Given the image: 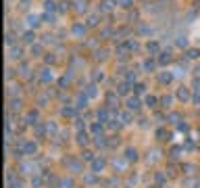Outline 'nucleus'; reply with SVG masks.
I'll list each match as a JSON object with an SVG mask.
<instances>
[{
    "label": "nucleus",
    "mask_w": 200,
    "mask_h": 188,
    "mask_svg": "<svg viewBox=\"0 0 200 188\" xmlns=\"http://www.w3.org/2000/svg\"><path fill=\"white\" fill-rule=\"evenodd\" d=\"M21 109V100L19 98H10L8 100V111H19Z\"/></svg>",
    "instance_id": "nucleus-15"
},
{
    "label": "nucleus",
    "mask_w": 200,
    "mask_h": 188,
    "mask_svg": "<svg viewBox=\"0 0 200 188\" xmlns=\"http://www.w3.org/2000/svg\"><path fill=\"white\" fill-rule=\"evenodd\" d=\"M104 165H106L104 159H94V161H92V171H94V174H100V171L104 169Z\"/></svg>",
    "instance_id": "nucleus-6"
},
{
    "label": "nucleus",
    "mask_w": 200,
    "mask_h": 188,
    "mask_svg": "<svg viewBox=\"0 0 200 188\" xmlns=\"http://www.w3.org/2000/svg\"><path fill=\"white\" fill-rule=\"evenodd\" d=\"M136 77H138L136 73H127V82H129V84H131V82H136Z\"/></svg>",
    "instance_id": "nucleus-56"
},
{
    "label": "nucleus",
    "mask_w": 200,
    "mask_h": 188,
    "mask_svg": "<svg viewBox=\"0 0 200 188\" xmlns=\"http://www.w3.org/2000/svg\"><path fill=\"white\" fill-rule=\"evenodd\" d=\"M85 182H88V184H94L96 178H94V176H85Z\"/></svg>",
    "instance_id": "nucleus-58"
},
{
    "label": "nucleus",
    "mask_w": 200,
    "mask_h": 188,
    "mask_svg": "<svg viewBox=\"0 0 200 188\" xmlns=\"http://www.w3.org/2000/svg\"><path fill=\"white\" fill-rule=\"evenodd\" d=\"M92 80H94V84H96V82H102V80H104V73H102V71H94V73H92Z\"/></svg>",
    "instance_id": "nucleus-32"
},
{
    "label": "nucleus",
    "mask_w": 200,
    "mask_h": 188,
    "mask_svg": "<svg viewBox=\"0 0 200 188\" xmlns=\"http://www.w3.org/2000/svg\"><path fill=\"white\" fill-rule=\"evenodd\" d=\"M117 4H121V6H125V8H129V6L133 4V0H117Z\"/></svg>",
    "instance_id": "nucleus-45"
},
{
    "label": "nucleus",
    "mask_w": 200,
    "mask_h": 188,
    "mask_svg": "<svg viewBox=\"0 0 200 188\" xmlns=\"http://www.w3.org/2000/svg\"><path fill=\"white\" fill-rule=\"evenodd\" d=\"M52 80H54L52 71H50V69H42V73H40V82L42 84H50Z\"/></svg>",
    "instance_id": "nucleus-7"
},
{
    "label": "nucleus",
    "mask_w": 200,
    "mask_h": 188,
    "mask_svg": "<svg viewBox=\"0 0 200 188\" xmlns=\"http://www.w3.org/2000/svg\"><path fill=\"white\" fill-rule=\"evenodd\" d=\"M144 102H146V107H157V98L154 96H146Z\"/></svg>",
    "instance_id": "nucleus-38"
},
{
    "label": "nucleus",
    "mask_w": 200,
    "mask_h": 188,
    "mask_svg": "<svg viewBox=\"0 0 200 188\" xmlns=\"http://www.w3.org/2000/svg\"><path fill=\"white\" fill-rule=\"evenodd\" d=\"M171 100H173V96H169V94H167V96H163V98H160V105L167 109V107H171Z\"/></svg>",
    "instance_id": "nucleus-33"
},
{
    "label": "nucleus",
    "mask_w": 200,
    "mask_h": 188,
    "mask_svg": "<svg viewBox=\"0 0 200 188\" xmlns=\"http://www.w3.org/2000/svg\"><path fill=\"white\" fill-rule=\"evenodd\" d=\"M85 96H88V98H96V96H98V86H96V84H90V86L85 88Z\"/></svg>",
    "instance_id": "nucleus-10"
},
{
    "label": "nucleus",
    "mask_w": 200,
    "mask_h": 188,
    "mask_svg": "<svg viewBox=\"0 0 200 188\" xmlns=\"http://www.w3.org/2000/svg\"><path fill=\"white\" fill-rule=\"evenodd\" d=\"M125 105H127V111H138L142 102H140V98H138V96H129Z\"/></svg>",
    "instance_id": "nucleus-2"
},
{
    "label": "nucleus",
    "mask_w": 200,
    "mask_h": 188,
    "mask_svg": "<svg viewBox=\"0 0 200 188\" xmlns=\"http://www.w3.org/2000/svg\"><path fill=\"white\" fill-rule=\"evenodd\" d=\"M44 8H46V13H54L56 11V2L54 0H46L44 2Z\"/></svg>",
    "instance_id": "nucleus-22"
},
{
    "label": "nucleus",
    "mask_w": 200,
    "mask_h": 188,
    "mask_svg": "<svg viewBox=\"0 0 200 188\" xmlns=\"http://www.w3.org/2000/svg\"><path fill=\"white\" fill-rule=\"evenodd\" d=\"M15 42V34L13 32H6V44H13Z\"/></svg>",
    "instance_id": "nucleus-47"
},
{
    "label": "nucleus",
    "mask_w": 200,
    "mask_h": 188,
    "mask_svg": "<svg viewBox=\"0 0 200 188\" xmlns=\"http://www.w3.org/2000/svg\"><path fill=\"white\" fill-rule=\"evenodd\" d=\"M75 186V182L71 180V178H63L61 182H58V188H73Z\"/></svg>",
    "instance_id": "nucleus-19"
},
{
    "label": "nucleus",
    "mask_w": 200,
    "mask_h": 188,
    "mask_svg": "<svg viewBox=\"0 0 200 188\" xmlns=\"http://www.w3.org/2000/svg\"><path fill=\"white\" fill-rule=\"evenodd\" d=\"M190 96H192V94H190V90H188V88H184V86L177 90V98H179V100H188Z\"/></svg>",
    "instance_id": "nucleus-14"
},
{
    "label": "nucleus",
    "mask_w": 200,
    "mask_h": 188,
    "mask_svg": "<svg viewBox=\"0 0 200 188\" xmlns=\"http://www.w3.org/2000/svg\"><path fill=\"white\" fill-rule=\"evenodd\" d=\"M71 32H73V36H77V38H81V36L85 34V25H81V23H75V25L71 27Z\"/></svg>",
    "instance_id": "nucleus-12"
},
{
    "label": "nucleus",
    "mask_w": 200,
    "mask_h": 188,
    "mask_svg": "<svg viewBox=\"0 0 200 188\" xmlns=\"http://www.w3.org/2000/svg\"><path fill=\"white\" fill-rule=\"evenodd\" d=\"M38 119H40V113H38V111H29V113L25 115V123H27V126H38V123H40Z\"/></svg>",
    "instance_id": "nucleus-1"
},
{
    "label": "nucleus",
    "mask_w": 200,
    "mask_h": 188,
    "mask_svg": "<svg viewBox=\"0 0 200 188\" xmlns=\"http://www.w3.org/2000/svg\"><path fill=\"white\" fill-rule=\"evenodd\" d=\"M119 119H121V123H129V121H131V111H125V113H121Z\"/></svg>",
    "instance_id": "nucleus-26"
},
{
    "label": "nucleus",
    "mask_w": 200,
    "mask_h": 188,
    "mask_svg": "<svg viewBox=\"0 0 200 188\" xmlns=\"http://www.w3.org/2000/svg\"><path fill=\"white\" fill-rule=\"evenodd\" d=\"M23 150H25V155L34 157V155L38 153V144H36V142H25V144H23Z\"/></svg>",
    "instance_id": "nucleus-5"
},
{
    "label": "nucleus",
    "mask_w": 200,
    "mask_h": 188,
    "mask_svg": "<svg viewBox=\"0 0 200 188\" xmlns=\"http://www.w3.org/2000/svg\"><path fill=\"white\" fill-rule=\"evenodd\" d=\"M75 128H77V130H85V123H81V119H75Z\"/></svg>",
    "instance_id": "nucleus-53"
},
{
    "label": "nucleus",
    "mask_w": 200,
    "mask_h": 188,
    "mask_svg": "<svg viewBox=\"0 0 200 188\" xmlns=\"http://www.w3.org/2000/svg\"><path fill=\"white\" fill-rule=\"evenodd\" d=\"M34 40H36V34H34L31 29H27V32L23 34V42H27V44H34Z\"/></svg>",
    "instance_id": "nucleus-18"
},
{
    "label": "nucleus",
    "mask_w": 200,
    "mask_h": 188,
    "mask_svg": "<svg viewBox=\"0 0 200 188\" xmlns=\"http://www.w3.org/2000/svg\"><path fill=\"white\" fill-rule=\"evenodd\" d=\"M157 182H165V176H163L160 171H159V174H157Z\"/></svg>",
    "instance_id": "nucleus-60"
},
{
    "label": "nucleus",
    "mask_w": 200,
    "mask_h": 188,
    "mask_svg": "<svg viewBox=\"0 0 200 188\" xmlns=\"http://www.w3.org/2000/svg\"><path fill=\"white\" fill-rule=\"evenodd\" d=\"M94 142H96V146H104V144H109L106 138L102 136V134H98V136H94Z\"/></svg>",
    "instance_id": "nucleus-27"
},
{
    "label": "nucleus",
    "mask_w": 200,
    "mask_h": 188,
    "mask_svg": "<svg viewBox=\"0 0 200 188\" xmlns=\"http://www.w3.org/2000/svg\"><path fill=\"white\" fill-rule=\"evenodd\" d=\"M113 165H115V169H119V171H121V169L125 167V161H121V159L117 161V159H115V163H113Z\"/></svg>",
    "instance_id": "nucleus-46"
},
{
    "label": "nucleus",
    "mask_w": 200,
    "mask_h": 188,
    "mask_svg": "<svg viewBox=\"0 0 200 188\" xmlns=\"http://www.w3.org/2000/svg\"><path fill=\"white\" fill-rule=\"evenodd\" d=\"M198 56H200V50H196V48L188 50V59H198Z\"/></svg>",
    "instance_id": "nucleus-36"
},
{
    "label": "nucleus",
    "mask_w": 200,
    "mask_h": 188,
    "mask_svg": "<svg viewBox=\"0 0 200 188\" xmlns=\"http://www.w3.org/2000/svg\"><path fill=\"white\" fill-rule=\"evenodd\" d=\"M46 132H48V134H54V132H56V123L48 121V123H46Z\"/></svg>",
    "instance_id": "nucleus-39"
},
{
    "label": "nucleus",
    "mask_w": 200,
    "mask_h": 188,
    "mask_svg": "<svg viewBox=\"0 0 200 188\" xmlns=\"http://www.w3.org/2000/svg\"><path fill=\"white\" fill-rule=\"evenodd\" d=\"M177 46H188V38L186 36H179L177 38Z\"/></svg>",
    "instance_id": "nucleus-44"
},
{
    "label": "nucleus",
    "mask_w": 200,
    "mask_h": 188,
    "mask_svg": "<svg viewBox=\"0 0 200 188\" xmlns=\"http://www.w3.org/2000/svg\"><path fill=\"white\" fill-rule=\"evenodd\" d=\"M8 188H23V182H21V180H10V182H8Z\"/></svg>",
    "instance_id": "nucleus-40"
},
{
    "label": "nucleus",
    "mask_w": 200,
    "mask_h": 188,
    "mask_svg": "<svg viewBox=\"0 0 200 188\" xmlns=\"http://www.w3.org/2000/svg\"><path fill=\"white\" fill-rule=\"evenodd\" d=\"M144 90H146V86H144V84H136V86H133V92H136V94H142Z\"/></svg>",
    "instance_id": "nucleus-43"
},
{
    "label": "nucleus",
    "mask_w": 200,
    "mask_h": 188,
    "mask_svg": "<svg viewBox=\"0 0 200 188\" xmlns=\"http://www.w3.org/2000/svg\"><path fill=\"white\" fill-rule=\"evenodd\" d=\"M159 54H160V56H159V61H160V63H163V65L171 61V54H169V52H159Z\"/></svg>",
    "instance_id": "nucleus-34"
},
{
    "label": "nucleus",
    "mask_w": 200,
    "mask_h": 188,
    "mask_svg": "<svg viewBox=\"0 0 200 188\" xmlns=\"http://www.w3.org/2000/svg\"><path fill=\"white\" fill-rule=\"evenodd\" d=\"M177 130H179V132H188L190 126H188V123H177Z\"/></svg>",
    "instance_id": "nucleus-51"
},
{
    "label": "nucleus",
    "mask_w": 200,
    "mask_h": 188,
    "mask_svg": "<svg viewBox=\"0 0 200 188\" xmlns=\"http://www.w3.org/2000/svg\"><path fill=\"white\" fill-rule=\"evenodd\" d=\"M184 169H186V174H194V165H190V163L184 165Z\"/></svg>",
    "instance_id": "nucleus-54"
},
{
    "label": "nucleus",
    "mask_w": 200,
    "mask_h": 188,
    "mask_svg": "<svg viewBox=\"0 0 200 188\" xmlns=\"http://www.w3.org/2000/svg\"><path fill=\"white\" fill-rule=\"evenodd\" d=\"M117 94H129V82H123V84H119L117 86Z\"/></svg>",
    "instance_id": "nucleus-20"
},
{
    "label": "nucleus",
    "mask_w": 200,
    "mask_h": 188,
    "mask_svg": "<svg viewBox=\"0 0 200 188\" xmlns=\"http://www.w3.org/2000/svg\"><path fill=\"white\" fill-rule=\"evenodd\" d=\"M179 153H181V146H173V148H171V157H173V159H177Z\"/></svg>",
    "instance_id": "nucleus-42"
},
{
    "label": "nucleus",
    "mask_w": 200,
    "mask_h": 188,
    "mask_svg": "<svg viewBox=\"0 0 200 188\" xmlns=\"http://www.w3.org/2000/svg\"><path fill=\"white\" fill-rule=\"evenodd\" d=\"M19 169H21V174H34V163H29V161H23L21 165H19Z\"/></svg>",
    "instance_id": "nucleus-9"
},
{
    "label": "nucleus",
    "mask_w": 200,
    "mask_h": 188,
    "mask_svg": "<svg viewBox=\"0 0 200 188\" xmlns=\"http://www.w3.org/2000/svg\"><path fill=\"white\" fill-rule=\"evenodd\" d=\"M58 8H61L63 13H65V11H69V2H61V6H58Z\"/></svg>",
    "instance_id": "nucleus-55"
},
{
    "label": "nucleus",
    "mask_w": 200,
    "mask_h": 188,
    "mask_svg": "<svg viewBox=\"0 0 200 188\" xmlns=\"http://www.w3.org/2000/svg\"><path fill=\"white\" fill-rule=\"evenodd\" d=\"M88 107V96L85 94H77L75 98V109H85Z\"/></svg>",
    "instance_id": "nucleus-8"
},
{
    "label": "nucleus",
    "mask_w": 200,
    "mask_h": 188,
    "mask_svg": "<svg viewBox=\"0 0 200 188\" xmlns=\"http://www.w3.org/2000/svg\"><path fill=\"white\" fill-rule=\"evenodd\" d=\"M171 80H173V73H169V71H163V73L159 75V82H160V84H169Z\"/></svg>",
    "instance_id": "nucleus-16"
},
{
    "label": "nucleus",
    "mask_w": 200,
    "mask_h": 188,
    "mask_svg": "<svg viewBox=\"0 0 200 188\" xmlns=\"http://www.w3.org/2000/svg\"><path fill=\"white\" fill-rule=\"evenodd\" d=\"M75 8H77V11H85V8H88L85 0H75Z\"/></svg>",
    "instance_id": "nucleus-37"
},
{
    "label": "nucleus",
    "mask_w": 200,
    "mask_h": 188,
    "mask_svg": "<svg viewBox=\"0 0 200 188\" xmlns=\"http://www.w3.org/2000/svg\"><path fill=\"white\" fill-rule=\"evenodd\" d=\"M157 136H159V140H165V130H157Z\"/></svg>",
    "instance_id": "nucleus-57"
},
{
    "label": "nucleus",
    "mask_w": 200,
    "mask_h": 188,
    "mask_svg": "<svg viewBox=\"0 0 200 188\" xmlns=\"http://www.w3.org/2000/svg\"><path fill=\"white\" fill-rule=\"evenodd\" d=\"M125 161H138V150L136 148H125Z\"/></svg>",
    "instance_id": "nucleus-11"
},
{
    "label": "nucleus",
    "mask_w": 200,
    "mask_h": 188,
    "mask_svg": "<svg viewBox=\"0 0 200 188\" xmlns=\"http://www.w3.org/2000/svg\"><path fill=\"white\" fill-rule=\"evenodd\" d=\"M67 165H69V169H71V171H75V174H83V165H81L77 159H69V161H67Z\"/></svg>",
    "instance_id": "nucleus-4"
},
{
    "label": "nucleus",
    "mask_w": 200,
    "mask_h": 188,
    "mask_svg": "<svg viewBox=\"0 0 200 188\" xmlns=\"http://www.w3.org/2000/svg\"><path fill=\"white\" fill-rule=\"evenodd\" d=\"M88 25H90V27L98 25V15H90V17H88Z\"/></svg>",
    "instance_id": "nucleus-35"
},
{
    "label": "nucleus",
    "mask_w": 200,
    "mask_h": 188,
    "mask_svg": "<svg viewBox=\"0 0 200 188\" xmlns=\"http://www.w3.org/2000/svg\"><path fill=\"white\" fill-rule=\"evenodd\" d=\"M92 132H94V136H98V134L102 132V123H100V121H94V123H92Z\"/></svg>",
    "instance_id": "nucleus-28"
},
{
    "label": "nucleus",
    "mask_w": 200,
    "mask_h": 188,
    "mask_svg": "<svg viewBox=\"0 0 200 188\" xmlns=\"http://www.w3.org/2000/svg\"><path fill=\"white\" fill-rule=\"evenodd\" d=\"M192 100H194L196 105H200V90H196V92L192 94Z\"/></svg>",
    "instance_id": "nucleus-52"
},
{
    "label": "nucleus",
    "mask_w": 200,
    "mask_h": 188,
    "mask_svg": "<svg viewBox=\"0 0 200 188\" xmlns=\"http://www.w3.org/2000/svg\"><path fill=\"white\" fill-rule=\"evenodd\" d=\"M154 67H157V63H154V61H150V59H146V61H144V69H146L148 73H150V71H154Z\"/></svg>",
    "instance_id": "nucleus-25"
},
{
    "label": "nucleus",
    "mask_w": 200,
    "mask_h": 188,
    "mask_svg": "<svg viewBox=\"0 0 200 188\" xmlns=\"http://www.w3.org/2000/svg\"><path fill=\"white\" fill-rule=\"evenodd\" d=\"M148 52H150V54H157V52H160V46L159 44H157V42H148Z\"/></svg>",
    "instance_id": "nucleus-24"
},
{
    "label": "nucleus",
    "mask_w": 200,
    "mask_h": 188,
    "mask_svg": "<svg viewBox=\"0 0 200 188\" xmlns=\"http://www.w3.org/2000/svg\"><path fill=\"white\" fill-rule=\"evenodd\" d=\"M75 140H77V144H88L90 136H88V134H85V130H83V132H77V138H75Z\"/></svg>",
    "instance_id": "nucleus-21"
},
{
    "label": "nucleus",
    "mask_w": 200,
    "mask_h": 188,
    "mask_svg": "<svg viewBox=\"0 0 200 188\" xmlns=\"http://www.w3.org/2000/svg\"><path fill=\"white\" fill-rule=\"evenodd\" d=\"M46 63H54V56L52 54H46Z\"/></svg>",
    "instance_id": "nucleus-61"
},
{
    "label": "nucleus",
    "mask_w": 200,
    "mask_h": 188,
    "mask_svg": "<svg viewBox=\"0 0 200 188\" xmlns=\"http://www.w3.org/2000/svg\"><path fill=\"white\" fill-rule=\"evenodd\" d=\"M138 32H140V34H150V27H148V25H140Z\"/></svg>",
    "instance_id": "nucleus-50"
},
{
    "label": "nucleus",
    "mask_w": 200,
    "mask_h": 188,
    "mask_svg": "<svg viewBox=\"0 0 200 188\" xmlns=\"http://www.w3.org/2000/svg\"><path fill=\"white\" fill-rule=\"evenodd\" d=\"M115 6H117V0H102L98 8H100V13H109V11H113Z\"/></svg>",
    "instance_id": "nucleus-3"
},
{
    "label": "nucleus",
    "mask_w": 200,
    "mask_h": 188,
    "mask_svg": "<svg viewBox=\"0 0 200 188\" xmlns=\"http://www.w3.org/2000/svg\"><path fill=\"white\" fill-rule=\"evenodd\" d=\"M42 184H44V180H42L40 176H31V186L34 188H40Z\"/></svg>",
    "instance_id": "nucleus-30"
},
{
    "label": "nucleus",
    "mask_w": 200,
    "mask_h": 188,
    "mask_svg": "<svg viewBox=\"0 0 200 188\" xmlns=\"http://www.w3.org/2000/svg\"><path fill=\"white\" fill-rule=\"evenodd\" d=\"M38 102H40V107H44V105H46V96H40V98H38Z\"/></svg>",
    "instance_id": "nucleus-59"
},
{
    "label": "nucleus",
    "mask_w": 200,
    "mask_h": 188,
    "mask_svg": "<svg viewBox=\"0 0 200 188\" xmlns=\"http://www.w3.org/2000/svg\"><path fill=\"white\" fill-rule=\"evenodd\" d=\"M21 54H23L21 46H13L10 50H8V59H21Z\"/></svg>",
    "instance_id": "nucleus-13"
},
{
    "label": "nucleus",
    "mask_w": 200,
    "mask_h": 188,
    "mask_svg": "<svg viewBox=\"0 0 200 188\" xmlns=\"http://www.w3.org/2000/svg\"><path fill=\"white\" fill-rule=\"evenodd\" d=\"M81 161H94V153L92 150H83L81 153Z\"/></svg>",
    "instance_id": "nucleus-29"
},
{
    "label": "nucleus",
    "mask_w": 200,
    "mask_h": 188,
    "mask_svg": "<svg viewBox=\"0 0 200 188\" xmlns=\"http://www.w3.org/2000/svg\"><path fill=\"white\" fill-rule=\"evenodd\" d=\"M94 59H96V61H104V59H106V50H96V52H94Z\"/></svg>",
    "instance_id": "nucleus-31"
},
{
    "label": "nucleus",
    "mask_w": 200,
    "mask_h": 188,
    "mask_svg": "<svg viewBox=\"0 0 200 188\" xmlns=\"http://www.w3.org/2000/svg\"><path fill=\"white\" fill-rule=\"evenodd\" d=\"M40 19H42V21H46V23H52V21H54V17H52V13H44V15H42Z\"/></svg>",
    "instance_id": "nucleus-41"
},
{
    "label": "nucleus",
    "mask_w": 200,
    "mask_h": 188,
    "mask_svg": "<svg viewBox=\"0 0 200 188\" xmlns=\"http://www.w3.org/2000/svg\"><path fill=\"white\" fill-rule=\"evenodd\" d=\"M38 23H40V17L38 15H27V25L29 27H38Z\"/></svg>",
    "instance_id": "nucleus-17"
},
{
    "label": "nucleus",
    "mask_w": 200,
    "mask_h": 188,
    "mask_svg": "<svg viewBox=\"0 0 200 188\" xmlns=\"http://www.w3.org/2000/svg\"><path fill=\"white\" fill-rule=\"evenodd\" d=\"M40 52H42L40 44H31V54H40Z\"/></svg>",
    "instance_id": "nucleus-49"
},
{
    "label": "nucleus",
    "mask_w": 200,
    "mask_h": 188,
    "mask_svg": "<svg viewBox=\"0 0 200 188\" xmlns=\"http://www.w3.org/2000/svg\"><path fill=\"white\" fill-rule=\"evenodd\" d=\"M169 121H171V123H177V121H179V115H177V113H169Z\"/></svg>",
    "instance_id": "nucleus-48"
},
{
    "label": "nucleus",
    "mask_w": 200,
    "mask_h": 188,
    "mask_svg": "<svg viewBox=\"0 0 200 188\" xmlns=\"http://www.w3.org/2000/svg\"><path fill=\"white\" fill-rule=\"evenodd\" d=\"M65 117H75V107H63V111H61Z\"/></svg>",
    "instance_id": "nucleus-23"
}]
</instances>
